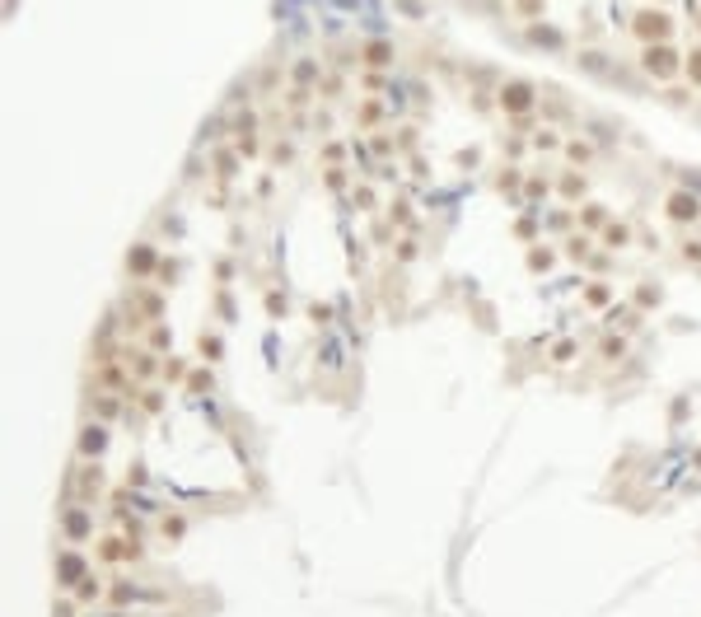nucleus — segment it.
<instances>
[{
  "instance_id": "nucleus-22",
  "label": "nucleus",
  "mask_w": 701,
  "mask_h": 617,
  "mask_svg": "<svg viewBox=\"0 0 701 617\" xmlns=\"http://www.w3.org/2000/svg\"><path fill=\"white\" fill-rule=\"evenodd\" d=\"M140 314H145V318H159V314H164V295H159V290H145V295H140Z\"/></svg>"
},
{
  "instance_id": "nucleus-19",
  "label": "nucleus",
  "mask_w": 701,
  "mask_h": 617,
  "mask_svg": "<svg viewBox=\"0 0 701 617\" xmlns=\"http://www.w3.org/2000/svg\"><path fill=\"white\" fill-rule=\"evenodd\" d=\"M150 351H173V327L155 323V327H150Z\"/></svg>"
},
{
  "instance_id": "nucleus-4",
  "label": "nucleus",
  "mask_w": 701,
  "mask_h": 617,
  "mask_svg": "<svg viewBox=\"0 0 701 617\" xmlns=\"http://www.w3.org/2000/svg\"><path fill=\"white\" fill-rule=\"evenodd\" d=\"M533 103H538V94H533V84H524V80H510V84H500V108H505L510 117H528V112H533Z\"/></svg>"
},
{
  "instance_id": "nucleus-30",
  "label": "nucleus",
  "mask_w": 701,
  "mask_h": 617,
  "mask_svg": "<svg viewBox=\"0 0 701 617\" xmlns=\"http://www.w3.org/2000/svg\"><path fill=\"white\" fill-rule=\"evenodd\" d=\"M197 351H201V355H206L210 365H215V360H220V355H225V347H220V337H201V347H197Z\"/></svg>"
},
{
  "instance_id": "nucleus-27",
  "label": "nucleus",
  "mask_w": 701,
  "mask_h": 617,
  "mask_svg": "<svg viewBox=\"0 0 701 617\" xmlns=\"http://www.w3.org/2000/svg\"><path fill=\"white\" fill-rule=\"evenodd\" d=\"M99 383H103V388H127V379H122L117 365H103V370H99Z\"/></svg>"
},
{
  "instance_id": "nucleus-49",
  "label": "nucleus",
  "mask_w": 701,
  "mask_h": 617,
  "mask_svg": "<svg viewBox=\"0 0 701 617\" xmlns=\"http://www.w3.org/2000/svg\"><path fill=\"white\" fill-rule=\"evenodd\" d=\"M697 24H701V14H697Z\"/></svg>"
},
{
  "instance_id": "nucleus-3",
  "label": "nucleus",
  "mask_w": 701,
  "mask_h": 617,
  "mask_svg": "<svg viewBox=\"0 0 701 617\" xmlns=\"http://www.w3.org/2000/svg\"><path fill=\"white\" fill-rule=\"evenodd\" d=\"M664 215L674 220V225H697L701 220V197L692 188H678L669 192V201H664Z\"/></svg>"
},
{
  "instance_id": "nucleus-8",
  "label": "nucleus",
  "mask_w": 701,
  "mask_h": 617,
  "mask_svg": "<svg viewBox=\"0 0 701 617\" xmlns=\"http://www.w3.org/2000/svg\"><path fill=\"white\" fill-rule=\"evenodd\" d=\"M556 192H561V201H566V206H580V201H585V192H589V178H585L580 168H571V173H561Z\"/></svg>"
},
{
  "instance_id": "nucleus-34",
  "label": "nucleus",
  "mask_w": 701,
  "mask_h": 617,
  "mask_svg": "<svg viewBox=\"0 0 701 617\" xmlns=\"http://www.w3.org/2000/svg\"><path fill=\"white\" fill-rule=\"evenodd\" d=\"M267 314H271V318L286 314V295H281V290H267Z\"/></svg>"
},
{
  "instance_id": "nucleus-43",
  "label": "nucleus",
  "mask_w": 701,
  "mask_h": 617,
  "mask_svg": "<svg viewBox=\"0 0 701 617\" xmlns=\"http://www.w3.org/2000/svg\"><path fill=\"white\" fill-rule=\"evenodd\" d=\"M682 257H687V262H701V243L687 239V243H682Z\"/></svg>"
},
{
  "instance_id": "nucleus-10",
  "label": "nucleus",
  "mask_w": 701,
  "mask_h": 617,
  "mask_svg": "<svg viewBox=\"0 0 701 617\" xmlns=\"http://www.w3.org/2000/svg\"><path fill=\"white\" fill-rule=\"evenodd\" d=\"M108 449V430L103 426H84L79 430V454L84 458H99Z\"/></svg>"
},
{
  "instance_id": "nucleus-2",
  "label": "nucleus",
  "mask_w": 701,
  "mask_h": 617,
  "mask_svg": "<svg viewBox=\"0 0 701 617\" xmlns=\"http://www.w3.org/2000/svg\"><path fill=\"white\" fill-rule=\"evenodd\" d=\"M641 71H645L650 80H678L682 75V56H678L674 42H654V47H645L641 52Z\"/></svg>"
},
{
  "instance_id": "nucleus-28",
  "label": "nucleus",
  "mask_w": 701,
  "mask_h": 617,
  "mask_svg": "<svg viewBox=\"0 0 701 617\" xmlns=\"http://www.w3.org/2000/svg\"><path fill=\"white\" fill-rule=\"evenodd\" d=\"M131 599H136V585H112L108 590V603H117V608H127Z\"/></svg>"
},
{
  "instance_id": "nucleus-23",
  "label": "nucleus",
  "mask_w": 701,
  "mask_h": 617,
  "mask_svg": "<svg viewBox=\"0 0 701 617\" xmlns=\"http://www.w3.org/2000/svg\"><path fill=\"white\" fill-rule=\"evenodd\" d=\"M210 383H215L210 370H192V375H187V393H210Z\"/></svg>"
},
{
  "instance_id": "nucleus-6",
  "label": "nucleus",
  "mask_w": 701,
  "mask_h": 617,
  "mask_svg": "<svg viewBox=\"0 0 701 617\" xmlns=\"http://www.w3.org/2000/svg\"><path fill=\"white\" fill-rule=\"evenodd\" d=\"M159 262H164V257H159L150 243H131L127 248V271L131 276H150V271H159Z\"/></svg>"
},
{
  "instance_id": "nucleus-24",
  "label": "nucleus",
  "mask_w": 701,
  "mask_h": 617,
  "mask_svg": "<svg viewBox=\"0 0 701 617\" xmlns=\"http://www.w3.org/2000/svg\"><path fill=\"white\" fill-rule=\"evenodd\" d=\"M580 220H585V229H603V225H608V211H603V206H585Z\"/></svg>"
},
{
  "instance_id": "nucleus-25",
  "label": "nucleus",
  "mask_w": 701,
  "mask_h": 617,
  "mask_svg": "<svg viewBox=\"0 0 701 617\" xmlns=\"http://www.w3.org/2000/svg\"><path fill=\"white\" fill-rule=\"evenodd\" d=\"M659 304V286H636V309H654Z\"/></svg>"
},
{
  "instance_id": "nucleus-16",
  "label": "nucleus",
  "mask_w": 701,
  "mask_h": 617,
  "mask_svg": "<svg viewBox=\"0 0 701 617\" xmlns=\"http://www.w3.org/2000/svg\"><path fill=\"white\" fill-rule=\"evenodd\" d=\"M290 80H295V84H318V61H309V56H304V61H295Z\"/></svg>"
},
{
  "instance_id": "nucleus-29",
  "label": "nucleus",
  "mask_w": 701,
  "mask_h": 617,
  "mask_svg": "<svg viewBox=\"0 0 701 617\" xmlns=\"http://www.w3.org/2000/svg\"><path fill=\"white\" fill-rule=\"evenodd\" d=\"M626 355V337H608L603 342V360H622Z\"/></svg>"
},
{
  "instance_id": "nucleus-31",
  "label": "nucleus",
  "mask_w": 701,
  "mask_h": 617,
  "mask_svg": "<svg viewBox=\"0 0 701 617\" xmlns=\"http://www.w3.org/2000/svg\"><path fill=\"white\" fill-rule=\"evenodd\" d=\"M79 486H84V496H99V491H103V477H99V468H89V473L79 477Z\"/></svg>"
},
{
  "instance_id": "nucleus-45",
  "label": "nucleus",
  "mask_w": 701,
  "mask_h": 617,
  "mask_svg": "<svg viewBox=\"0 0 701 617\" xmlns=\"http://www.w3.org/2000/svg\"><path fill=\"white\" fill-rule=\"evenodd\" d=\"M309 314H313V323H328V318H332V309H328V304H313Z\"/></svg>"
},
{
  "instance_id": "nucleus-9",
  "label": "nucleus",
  "mask_w": 701,
  "mask_h": 617,
  "mask_svg": "<svg viewBox=\"0 0 701 617\" xmlns=\"http://www.w3.org/2000/svg\"><path fill=\"white\" fill-rule=\"evenodd\" d=\"M524 38H528L533 47H547V52H561V47H566V38H561L552 24H528V33H524Z\"/></svg>"
},
{
  "instance_id": "nucleus-48",
  "label": "nucleus",
  "mask_w": 701,
  "mask_h": 617,
  "mask_svg": "<svg viewBox=\"0 0 701 617\" xmlns=\"http://www.w3.org/2000/svg\"><path fill=\"white\" fill-rule=\"evenodd\" d=\"M697 468H701V454H697Z\"/></svg>"
},
{
  "instance_id": "nucleus-35",
  "label": "nucleus",
  "mask_w": 701,
  "mask_h": 617,
  "mask_svg": "<svg viewBox=\"0 0 701 617\" xmlns=\"http://www.w3.org/2000/svg\"><path fill=\"white\" fill-rule=\"evenodd\" d=\"M173 276H178V267H173V257H164V262H159V271H155V281H159V286H169Z\"/></svg>"
},
{
  "instance_id": "nucleus-17",
  "label": "nucleus",
  "mask_w": 701,
  "mask_h": 617,
  "mask_svg": "<svg viewBox=\"0 0 701 617\" xmlns=\"http://www.w3.org/2000/svg\"><path fill=\"white\" fill-rule=\"evenodd\" d=\"M603 243L608 248H622V243H631V229H626L622 220H613V225H603Z\"/></svg>"
},
{
  "instance_id": "nucleus-1",
  "label": "nucleus",
  "mask_w": 701,
  "mask_h": 617,
  "mask_svg": "<svg viewBox=\"0 0 701 617\" xmlns=\"http://www.w3.org/2000/svg\"><path fill=\"white\" fill-rule=\"evenodd\" d=\"M631 38H641V47L669 42V38H674V19H669L659 5H645V10L631 14Z\"/></svg>"
},
{
  "instance_id": "nucleus-5",
  "label": "nucleus",
  "mask_w": 701,
  "mask_h": 617,
  "mask_svg": "<svg viewBox=\"0 0 701 617\" xmlns=\"http://www.w3.org/2000/svg\"><path fill=\"white\" fill-rule=\"evenodd\" d=\"M84 575H89L84 552H75V547H71V552H61V557H56V585H61V590H75Z\"/></svg>"
},
{
  "instance_id": "nucleus-13",
  "label": "nucleus",
  "mask_w": 701,
  "mask_h": 617,
  "mask_svg": "<svg viewBox=\"0 0 701 617\" xmlns=\"http://www.w3.org/2000/svg\"><path fill=\"white\" fill-rule=\"evenodd\" d=\"M682 80L692 84V89H701V47H692V52L682 56Z\"/></svg>"
},
{
  "instance_id": "nucleus-42",
  "label": "nucleus",
  "mask_w": 701,
  "mask_h": 617,
  "mask_svg": "<svg viewBox=\"0 0 701 617\" xmlns=\"http://www.w3.org/2000/svg\"><path fill=\"white\" fill-rule=\"evenodd\" d=\"M341 155H346V145H337V140H332V145H328V150H323V160H328V164H337Z\"/></svg>"
},
{
  "instance_id": "nucleus-12",
  "label": "nucleus",
  "mask_w": 701,
  "mask_h": 617,
  "mask_svg": "<svg viewBox=\"0 0 701 617\" xmlns=\"http://www.w3.org/2000/svg\"><path fill=\"white\" fill-rule=\"evenodd\" d=\"M566 160H571L575 168H585V164L594 160V140H585V136H580V140H566Z\"/></svg>"
},
{
  "instance_id": "nucleus-26",
  "label": "nucleus",
  "mask_w": 701,
  "mask_h": 617,
  "mask_svg": "<svg viewBox=\"0 0 701 617\" xmlns=\"http://www.w3.org/2000/svg\"><path fill=\"white\" fill-rule=\"evenodd\" d=\"M164 379H169V383H182V379H187V365H182L178 355H169V360H164Z\"/></svg>"
},
{
  "instance_id": "nucleus-11",
  "label": "nucleus",
  "mask_w": 701,
  "mask_h": 617,
  "mask_svg": "<svg viewBox=\"0 0 701 617\" xmlns=\"http://www.w3.org/2000/svg\"><path fill=\"white\" fill-rule=\"evenodd\" d=\"M384 61H393V42H384V38L365 42V66H369V71H379Z\"/></svg>"
},
{
  "instance_id": "nucleus-15",
  "label": "nucleus",
  "mask_w": 701,
  "mask_h": 617,
  "mask_svg": "<svg viewBox=\"0 0 701 617\" xmlns=\"http://www.w3.org/2000/svg\"><path fill=\"white\" fill-rule=\"evenodd\" d=\"M159 533L169 538V542H178V538L187 533V519H182V514H164V519H159Z\"/></svg>"
},
{
  "instance_id": "nucleus-44",
  "label": "nucleus",
  "mask_w": 701,
  "mask_h": 617,
  "mask_svg": "<svg viewBox=\"0 0 701 617\" xmlns=\"http://www.w3.org/2000/svg\"><path fill=\"white\" fill-rule=\"evenodd\" d=\"M99 416H117V398H99Z\"/></svg>"
},
{
  "instance_id": "nucleus-46",
  "label": "nucleus",
  "mask_w": 701,
  "mask_h": 617,
  "mask_svg": "<svg viewBox=\"0 0 701 617\" xmlns=\"http://www.w3.org/2000/svg\"><path fill=\"white\" fill-rule=\"evenodd\" d=\"M566 248H571V257H585V253H589V243H585V239H571Z\"/></svg>"
},
{
  "instance_id": "nucleus-14",
  "label": "nucleus",
  "mask_w": 701,
  "mask_h": 617,
  "mask_svg": "<svg viewBox=\"0 0 701 617\" xmlns=\"http://www.w3.org/2000/svg\"><path fill=\"white\" fill-rule=\"evenodd\" d=\"M103 594H108V590L99 585V580H94V575H84V580L75 585V599H79V603H99Z\"/></svg>"
},
{
  "instance_id": "nucleus-21",
  "label": "nucleus",
  "mask_w": 701,
  "mask_h": 617,
  "mask_svg": "<svg viewBox=\"0 0 701 617\" xmlns=\"http://www.w3.org/2000/svg\"><path fill=\"white\" fill-rule=\"evenodd\" d=\"M379 117H384V103H379V99H365L360 103V127H379Z\"/></svg>"
},
{
  "instance_id": "nucleus-38",
  "label": "nucleus",
  "mask_w": 701,
  "mask_h": 617,
  "mask_svg": "<svg viewBox=\"0 0 701 617\" xmlns=\"http://www.w3.org/2000/svg\"><path fill=\"white\" fill-rule=\"evenodd\" d=\"M238 155H243V160L258 155V140H253V136H238Z\"/></svg>"
},
{
  "instance_id": "nucleus-47",
  "label": "nucleus",
  "mask_w": 701,
  "mask_h": 617,
  "mask_svg": "<svg viewBox=\"0 0 701 617\" xmlns=\"http://www.w3.org/2000/svg\"><path fill=\"white\" fill-rule=\"evenodd\" d=\"M552 355H556V360H571V355H575V342H561V347L552 351Z\"/></svg>"
},
{
  "instance_id": "nucleus-20",
  "label": "nucleus",
  "mask_w": 701,
  "mask_h": 617,
  "mask_svg": "<svg viewBox=\"0 0 701 617\" xmlns=\"http://www.w3.org/2000/svg\"><path fill=\"white\" fill-rule=\"evenodd\" d=\"M608 299H613V290H608L603 281H594V286L585 290V304H589V309H608Z\"/></svg>"
},
{
  "instance_id": "nucleus-37",
  "label": "nucleus",
  "mask_w": 701,
  "mask_h": 617,
  "mask_svg": "<svg viewBox=\"0 0 701 617\" xmlns=\"http://www.w3.org/2000/svg\"><path fill=\"white\" fill-rule=\"evenodd\" d=\"M533 145H538V150H556V136H552V131H538V136H533Z\"/></svg>"
},
{
  "instance_id": "nucleus-36",
  "label": "nucleus",
  "mask_w": 701,
  "mask_h": 617,
  "mask_svg": "<svg viewBox=\"0 0 701 617\" xmlns=\"http://www.w3.org/2000/svg\"><path fill=\"white\" fill-rule=\"evenodd\" d=\"M495 183H500V192H510V197H515V188H519V173H510V168H505Z\"/></svg>"
},
{
  "instance_id": "nucleus-40",
  "label": "nucleus",
  "mask_w": 701,
  "mask_h": 617,
  "mask_svg": "<svg viewBox=\"0 0 701 617\" xmlns=\"http://www.w3.org/2000/svg\"><path fill=\"white\" fill-rule=\"evenodd\" d=\"M524 192H528V197H547V183H543V178H528Z\"/></svg>"
},
{
  "instance_id": "nucleus-41",
  "label": "nucleus",
  "mask_w": 701,
  "mask_h": 617,
  "mask_svg": "<svg viewBox=\"0 0 701 617\" xmlns=\"http://www.w3.org/2000/svg\"><path fill=\"white\" fill-rule=\"evenodd\" d=\"M379 84H384V71H365V89H369V94H374Z\"/></svg>"
},
{
  "instance_id": "nucleus-32",
  "label": "nucleus",
  "mask_w": 701,
  "mask_h": 617,
  "mask_svg": "<svg viewBox=\"0 0 701 617\" xmlns=\"http://www.w3.org/2000/svg\"><path fill=\"white\" fill-rule=\"evenodd\" d=\"M515 239H524V243H533V239H538V220H528V215H524L519 225H515Z\"/></svg>"
},
{
  "instance_id": "nucleus-18",
  "label": "nucleus",
  "mask_w": 701,
  "mask_h": 617,
  "mask_svg": "<svg viewBox=\"0 0 701 617\" xmlns=\"http://www.w3.org/2000/svg\"><path fill=\"white\" fill-rule=\"evenodd\" d=\"M552 267H556L552 248H528V271H552Z\"/></svg>"
},
{
  "instance_id": "nucleus-39",
  "label": "nucleus",
  "mask_w": 701,
  "mask_h": 617,
  "mask_svg": "<svg viewBox=\"0 0 701 617\" xmlns=\"http://www.w3.org/2000/svg\"><path fill=\"white\" fill-rule=\"evenodd\" d=\"M290 160H295V145L281 140V145H276V164H290Z\"/></svg>"
},
{
  "instance_id": "nucleus-7",
  "label": "nucleus",
  "mask_w": 701,
  "mask_h": 617,
  "mask_svg": "<svg viewBox=\"0 0 701 617\" xmlns=\"http://www.w3.org/2000/svg\"><path fill=\"white\" fill-rule=\"evenodd\" d=\"M61 533L71 538V542H84V538L94 533V519H89V510H84V505L66 510V519H61Z\"/></svg>"
},
{
  "instance_id": "nucleus-33",
  "label": "nucleus",
  "mask_w": 701,
  "mask_h": 617,
  "mask_svg": "<svg viewBox=\"0 0 701 617\" xmlns=\"http://www.w3.org/2000/svg\"><path fill=\"white\" fill-rule=\"evenodd\" d=\"M515 10H519L524 19H538L543 14V0H515Z\"/></svg>"
}]
</instances>
